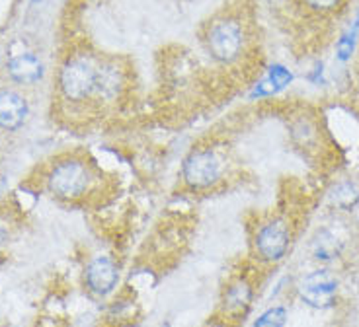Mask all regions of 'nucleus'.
Masks as SVG:
<instances>
[{"label":"nucleus","mask_w":359,"mask_h":327,"mask_svg":"<svg viewBox=\"0 0 359 327\" xmlns=\"http://www.w3.org/2000/svg\"><path fill=\"white\" fill-rule=\"evenodd\" d=\"M39 181L45 193L57 201L82 203L98 191L100 172L86 154L65 152L45 164Z\"/></svg>","instance_id":"nucleus-1"},{"label":"nucleus","mask_w":359,"mask_h":327,"mask_svg":"<svg viewBox=\"0 0 359 327\" xmlns=\"http://www.w3.org/2000/svg\"><path fill=\"white\" fill-rule=\"evenodd\" d=\"M98 62L94 55H67L57 71V90L63 102L71 106H82L94 102L96 82H98Z\"/></svg>","instance_id":"nucleus-2"},{"label":"nucleus","mask_w":359,"mask_h":327,"mask_svg":"<svg viewBox=\"0 0 359 327\" xmlns=\"http://www.w3.org/2000/svg\"><path fill=\"white\" fill-rule=\"evenodd\" d=\"M226 156L219 148L211 144L194 146L182 160L180 177L189 191L205 193L223 183L226 179Z\"/></svg>","instance_id":"nucleus-3"},{"label":"nucleus","mask_w":359,"mask_h":327,"mask_svg":"<svg viewBox=\"0 0 359 327\" xmlns=\"http://www.w3.org/2000/svg\"><path fill=\"white\" fill-rule=\"evenodd\" d=\"M293 246V228L283 216H269L260 222L252 236V249L258 261L266 265L281 263Z\"/></svg>","instance_id":"nucleus-4"},{"label":"nucleus","mask_w":359,"mask_h":327,"mask_svg":"<svg viewBox=\"0 0 359 327\" xmlns=\"http://www.w3.org/2000/svg\"><path fill=\"white\" fill-rule=\"evenodd\" d=\"M207 55L213 61L221 64H231L238 61L244 51L246 36H244L243 24L233 16H221L215 18L205 29Z\"/></svg>","instance_id":"nucleus-5"},{"label":"nucleus","mask_w":359,"mask_h":327,"mask_svg":"<svg viewBox=\"0 0 359 327\" xmlns=\"http://www.w3.org/2000/svg\"><path fill=\"white\" fill-rule=\"evenodd\" d=\"M338 292H340V281L326 267L306 273L297 284L299 298L305 302L309 308L314 309L334 308L338 302Z\"/></svg>","instance_id":"nucleus-6"},{"label":"nucleus","mask_w":359,"mask_h":327,"mask_svg":"<svg viewBox=\"0 0 359 327\" xmlns=\"http://www.w3.org/2000/svg\"><path fill=\"white\" fill-rule=\"evenodd\" d=\"M121 281L119 265L116 259L106 253L90 257V261L84 267V284L90 294L96 298H108L117 291Z\"/></svg>","instance_id":"nucleus-7"},{"label":"nucleus","mask_w":359,"mask_h":327,"mask_svg":"<svg viewBox=\"0 0 359 327\" xmlns=\"http://www.w3.org/2000/svg\"><path fill=\"white\" fill-rule=\"evenodd\" d=\"M256 288L246 274H236L221 292V314L226 321H241L250 312Z\"/></svg>","instance_id":"nucleus-8"},{"label":"nucleus","mask_w":359,"mask_h":327,"mask_svg":"<svg viewBox=\"0 0 359 327\" xmlns=\"http://www.w3.org/2000/svg\"><path fill=\"white\" fill-rule=\"evenodd\" d=\"M29 116V104L20 92L10 88L0 90V131L14 133L24 127Z\"/></svg>","instance_id":"nucleus-9"},{"label":"nucleus","mask_w":359,"mask_h":327,"mask_svg":"<svg viewBox=\"0 0 359 327\" xmlns=\"http://www.w3.org/2000/svg\"><path fill=\"white\" fill-rule=\"evenodd\" d=\"M126 88V72L116 61L98 62V82H96V96L94 102L100 104H111L117 102L121 92Z\"/></svg>","instance_id":"nucleus-10"},{"label":"nucleus","mask_w":359,"mask_h":327,"mask_svg":"<svg viewBox=\"0 0 359 327\" xmlns=\"http://www.w3.org/2000/svg\"><path fill=\"white\" fill-rule=\"evenodd\" d=\"M6 72L16 84L32 86L43 76V62L34 53H18L8 59Z\"/></svg>","instance_id":"nucleus-11"},{"label":"nucleus","mask_w":359,"mask_h":327,"mask_svg":"<svg viewBox=\"0 0 359 327\" xmlns=\"http://www.w3.org/2000/svg\"><path fill=\"white\" fill-rule=\"evenodd\" d=\"M291 82H293V74L287 67L273 64V67H269L268 74L254 86L250 97L252 99H262V97L276 96V94L287 88Z\"/></svg>","instance_id":"nucleus-12"},{"label":"nucleus","mask_w":359,"mask_h":327,"mask_svg":"<svg viewBox=\"0 0 359 327\" xmlns=\"http://www.w3.org/2000/svg\"><path fill=\"white\" fill-rule=\"evenodd\" d=\"M341 251H344V244L330 230H318L311 239V256L314 261L323 265L336 261L341 256Z\"/></svg>","instance_id":"nucleus-13"},{"label":"nucleus","mask_w":359,"mask_h":327,"mask_svg":"<svg viewBox=\"0 0 359 327\" xmlns=\"http://www.w3.org/2000/svg\"><path fill=\"white\" fill-rule=\"evenodd\" d=\"M328 201L341 212H353L359 207V183L353 179H340L328 191Z\"/></svg>","instance_id":"nucleus-14"},{"label":"nucleus","mask_w":359,"mask_h":327,"mask_svg":"<svg viewBox=\"0 0 359 327\" xmlns=\"http://www.w3.org/2000/svg\"><path fill=\"white\" fill-rule=\"evenodd\" d=\"M289 321V309L285 306H269L252 321V327H285Z\"/></svg>","instance_id":"nucleus-15"},{"label":"nucleus","mask_w":359,"mask_h":327,"mask_svg":"<svg viewBox=\"0 0 359 327\" xmlns=\"http://www.w3.org/2000/svg\"><path fill=\"white\" fill-rule=\"evenodd\" d=\"M359 39V14L358 18L351 22V26L346 29V34L338 39L336 43V53H338V59L341 62L350 61L351 55L355 51V45H358Z\"/></svg>","instance_id":"nucleus-16"},{"label":"nucleus","mask_w":359,"mask_h":327,"mask_svg":"<svg viewBox=\"0 0 359 327\" xmlns=\"http://www.w3.org/2000/svg\"><path fill=\"white\" fill-rule=\"evenodd\" d=\"M344 0H305L309 8L316 10V12H330V10L338 8Z\"/></svg>","instance_id":"nucleus-17"},{"label":"nucleus","mask_w":359,"mask_h":327,"mask_svg":"<svg viewBox=\"0 0 359 327\" xmlns=\"http://www.w3.org/2000/svg\"><path fill=\"white\" fill-rule=\"evenodd\" d=\"M12 230V221H10L8 212H0V246L6 244V239Z\"/></svg>","instance_id":"nucleus-18"},{"label":"nucleus","mask_w":359,"mask_h":327,"mask_svg":"<svg viewBox=\"0 0 359 327\" xmlns=\"http://www.w3.org/2000/svg\"><path fill=\"white\" fill-rule=\"evenodd\" d=\"M39 327H63L57 319H41V323Z\"/></svg>","instance_id":"nucleus-19"}]
</instances>
